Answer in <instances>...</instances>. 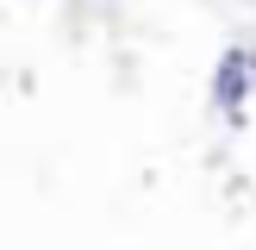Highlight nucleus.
I'll use <instances>...</instances> for the list:
<instances>
[{
  "mask_svg": "<svg viewBox=\"0 0 256 250\" xmlns=\"http://www.w3.org/2000/svg\"><path fill=\"white\" fill-rule=\"evenodd\" d=\"M250 88H256V56H250V50H225V62H219V82H212L219 106H225V112H238Z\"/></svg>",
  "mask_w": 256,
  "mask_h": 250,
  "instance_id": "1",
  "label": "nucleus"
}]
</instances>
